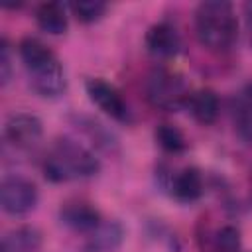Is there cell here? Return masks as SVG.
<instances>
[{
	"label": "cell",
	"mask_w": 252,
	"mask_h": 252,
	"mask_svg": "<svg viewBox=\"0 0 252 252\" xmlns=\"http://www.w3.org/2000/svg\"><path fill=\"white\" fill-rule=\"evenodd\" d=\"M199 248H201V252H238L240 250V230L234 224L207 228L199 236Z\"/></svg>",
	"instance_id": "12"
},
{
	"label": "cell",
	"mask_w": 252,
	"mask_h": 252,
	"mask_svg": "<svg viewBox=\"0 0 252 252\" xmlns=\"http://www.w3.org/2000/svg\"><path fill=\"white\" fill-rule=\"evenodd\" d=\"M244 30H246V39H248V45L252 47V0L244 4Z\"/></svg>",
	"instance_id": "21"
},
{
	"label": "cell",
	"mask_w": 252,
	"mask_h": 252,
	"mask_svg": "<svg viewBox=\"0 0 252 252\" xmlns=\"http://www.w3.org/2000/svg\"><path fill=\"white\" fill-rule=\"evenodd\" d=\"M156 142L159 144L161 150H165L167 154H181L187 150V138L185 134L175 126V124H169V122H161L158 124L156 132Z\"/></svg>",
	"instance_id": "16"
},
{
	"label": "cell",
	"mask_w": 252,
	"mask_h": 252,
	"mask_svg": "<svg viewBox=\"0 0 252 252\" xmlns=\"http://www.w3.org/2000/svg\"><path fill=\"white\" fill-rule=\"evenodd\" d=\"M167 189L171 193V197H175L181 203H193L203 195L205 183H203V173L193 167L187 165L175 173L169 175L167 179Z\"/></svg>",
	"instance_id": "10"
},
{
	"label": "cell",
	"mask_w": 252,
	"mask_h": 252,
	"mask_svg": "<svg viewBox=\"0 0 252 252\" xmlns=\"http://www.w3.org/2000/svg\"><path fill=\"white\" fill-rule=\"evenodd\" d=\"M85 91H87L91 102L98 110H102L106 116H110L112 120H116L120 124H132V120H134L132 110H130L128 102L124 100L122 93L112 83H108L100 77L87 79Z\"/></svg>",
	"instance_id": "5"
},
{
	"label": "cell",
	"mask_w": 252,
	"mask_h": 252,
	"mask_svg": "<svg viewBox=\"0 0 252 252\" xmlns=\"http://www.w3.org/2000/svg\"><path fill=\"white\" fill-rule=\"evenodd\" d=\"M195 35L199 43L215 53L232 49L238 39V18L230 2L207 0L195 8Z\"/></svg>",
	"instance_id": "3"
},
{
	"label": "cell",
	"mask_w": 252,
	"mask_h": 252,
	"mask_svg": "<svg viewBox=\"0 0 252 252\" xmlns=\"http://www.w3.org/2000/svg\"><path fill=\"white\" fill-rule=\"evenodd\" d=\"M43 244V234L32 224H20L4 232L2 252H39Z\"/></svg>",
	"instance_id": "13"
},
{
	"label": "cell",
	"mask_w": 252,
	"mask_h": 252,
	"mask_svg": "<svg viewBox=\"0 0 252 252\" xmlns=\"http://www.w3.org/2000/svg\"><path fill=\"white\" fill-rule=\"evenodd\" d=\"M244 93H246V98L248 100H252V81L246 85V89H244Z\"/></svg>",
	"instance_id": "22"
},
{
	"label": "cell",
	"mask_w": 252,
	"mask_h": 252,
	"mask_svg": "<svg viewBox=\"0 0 252 252\" xmlns=\"http://www.w3.org/2000/svg\"><path fill=\"white\" fill-rule=\"evenodd\" d=\"M73 16L83 22V24H93L96 20H100L106 12V4L104 2H98V0H83V2H73L69 4Z\"/></svg>",
	"instance_id": "18"
},
{
	"label": "cell",
	"mask_w": 252,
	"mask_h": 252,
	"mask_svg": "<svg viewBox=\"0 0 252 252\" xmlns=\"http://www.w3.org/2000/svg\"><path fill=\"white\" fill-rule=\"evenodd\" d=\"M144 45L154 57H159V59L175 57L181 51V35L173 24L156 22L148 28L144 35Z\"/></svg>",
	"instance_id": "8"
},
{
	"label": "cell",
	"mask_w": 252,
	"mask_h": 252,
	"mask_svg": "<svg viewBox=\"0 0 252 252\" xmlns=\"http://www.w3.org/2000/svg\"><path fill=\"white\" fill-rule=\"evenodd\" d=\"M236 130L238 136L246 142L252 144V100H246L236 114Z\"/></svg>",
	"instance_id": "19"
},
{
	"label": "cell",
	"mask_w": 252,
	"mask_h": 252,
	"mask_svg": "<svg viewBox=\"0 0 252 252\" xmlns=\"http://www.w3.org/2000/svg\"><path fill=\"white\" fill-rule=\"evenodd\" d=\"M43 136V124L35 114L30 112H16L8 116L4 124V138L16 150L33 148Z\"/></svg>",
	"instance_id": "7"
},
{
	"label": "cell",
	"mask_w": 252,
	"mask_h": 252,
	"mask_svg": "<svg viewBox=\"0 0 252 252\" xmlns=\"http://www.w3.org/2000/svg\"><path fill=\"white\" fill-rule=\"evenodd\" d=\"M185 108L199 124L209 126L217 120L220 104H219V96L213 89H197V91H191Z\"/></svg>",
	"instance_id": "14"
},
{
	"label": "cell",
	"mask_w": 252,
	"mask_h": 252,
	"mask_svg": "<svg viewBox=\"0 0 252 252\" xmlns=\"http://www.w3.org/2000/svg\"><path fill=\"white\" fill-rule=\"evenodd\" d=\"M191 91L185 79L171 69L158 67L148 75L146 81V98L154 108L161 110H179L185 108Z\"/></svg>",
	"instance_id": "4"
},
{
	"label": "cell",
	"mask_w": 252,
	"mask_h": 252,
	"mask_svg": "<svg viewBox=\"0 0 252 252\" xmlns=\"http://www.w3.org/2000/svg\"><path fill=\"white\" fill-rule=\"evenodd\" d=\"M37 187L22 175H6L0 185V203L4 213L12 217L28 215L37 205Z\"/></svg>",
	"instance_id": "6"
},
{
	"label": "cell",
	"mask_w": 252,
	"mask_h": 252,
	"mask_svg": "<svg viewBox=\"0 0 252 252\" xmlns=\"http://www.w3.org/2000/svg\"><path fill=\"white\" fill-rule=\"evenodd\" d=\"M100 171L98 158L73 138H57L43 158V175L51 183L89 179Z\"/></svg>",
	"instance_id": "2"
},
{
	"label": "cell",
	"mask_w": 252,
	"mask_h": 252,
	"mask_svg": "<svg viewBox=\"0 0 252 252\" xmlns=\"http://www.w3.org/2000/svg\"><path fill=\"white\" fill-rule=\"evenodd\" d=\"M12 79V49L8 39L4 37L0 43V85L6 87Z\"/></svg>",
	"instance_id": "20"
},
{
	"label": "cell",
	"mask_w": 252,
	"mask_h": 252,
	"mask_svg": "<svg viewBox=\"0 0 252 252\" xmlns=\"http://www.w3.org/2000/svg\"><path fill=\"white\" fill-rule=\"evenodd\" d=\"M124 240V228L118 220H102L94 230L85 234L81 252H112Z\"/></svg>",
	"instance_id": "11"
},
{
	"label": "cell",
	"mask_w": 252,
	"mask_h": 252,
	"mask_svg": "<svg viewBox=\"0 0 252 252\" xmlns=\"http://www.w3.org/2000/svg\"><path fill=\"white\" fill-rule=\"evenodd\" d=\"M18 55L30 75L32 89L45 98H55L65 93L67 79L57 55L37 37L26 35L18 43Z\"/></svg>",
	"instance_id": "1"
},
{
	"label": "cell",
	"mask_w": 252,
	"mask_h": 252,
	"mask_svg": "<svg viewBox=\"0 0 252 252\" xmlns=\"http://www.w3.org/2000/svg\"><path fill=\"white\" fill-rule=\"evenodd\" d=\"M75 124H77L81 130H85V132L89 134V138L93 140V144H96L98 148L110 150V148L114 146L112 134H110L98 120H94V118H91V116H77V118H75Z\"/></svg>",
	"instance_id": "17"
},
{
	"label": "cell",
	"mask_w": 252,
	"mask_h": 252,
	"mask_svg": "<svg viewBox=\"0 0 252 252\" xmlns=\"http://www.w3.org/2000/svg\"><path fill=\"white\" fill-rule=\"evenodd\" d=\"M59 220L81 234H89L102 222L100 211L87 201H67L59 209Z\"/></svg>",
	"instance_id": "9"
},
{
	"label": "cell",
	"mask_w": 252,
	"mask_h": 252,
	"mask_svg": "<svg viewBox=\"0 0 252 252\" xmlns=\"http://www.w3.org/2000/svg\"><path fill=\"white\" fill-rule=\"evenodd\" d=\"M35 22L41 32L49 35H61L67 32L69 26L67 6L61 2H43L35 10Z\"/></svg>",
	"instance_id": "15"
}]
</instances>
